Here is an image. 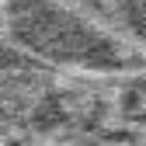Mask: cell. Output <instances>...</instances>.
Instances as JSON below:
<instances>
[{"label":"cell","mask_w":146,"mask_h":146,"mask_svg":"<svg viewBox=\"0 0 146 146\" xmlns=\"http://www.w3.org/2000/svg\"><path fill=\"white\" fill-rule=\"evenodd\" d=\"M7 25L28 49H38L42 56L73 63V66H118V45L101 35L94 25H84L80 17L66 14L49 0H11Z\"/></svg>","instance_id":"obj_1"}]
</instances>
